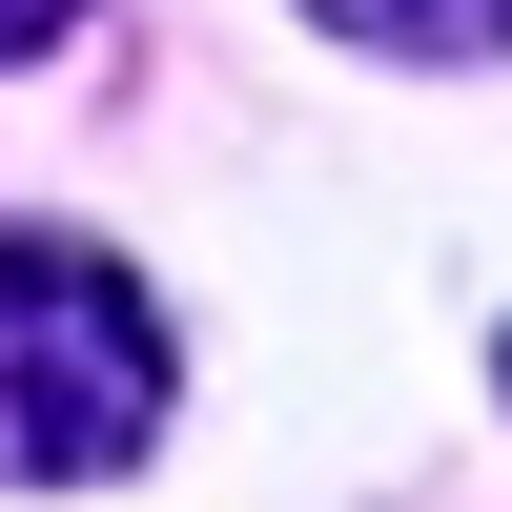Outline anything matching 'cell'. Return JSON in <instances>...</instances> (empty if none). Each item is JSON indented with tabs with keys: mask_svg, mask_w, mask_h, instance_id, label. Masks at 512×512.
Listing matches in <instances>:
<instances>
[{
	"mask_svg": "<svg viewBox=\"0 0 512 512\" xmlns=\"http://www.w3.org/2000/svg\"><path fill=\"white\" fill-rule=\"evenodd\" d=\"M164 431V308L144 267L62 226H0V492H82Z\"/></svg>",
	"mask_w": 512,
	"mask_h": 512,
	"instance_id": "obj_1",
	"label": "cell"
},
{
	"mask_svg": "<svg viewBox=\"0 0 512 512\" xmlns=\"http://www.w3.org/2000/svg\"><path fill=\"white\" fill-rule=\"evenodd\" d=\"M349 41H410V62H512V0H328Z\"/></svg>",
	"mask_w": 512,
	"mask_h": 512,
	"instance_id": "obj_2",
	"label": "cell"
},
{
	"mask_svg": "<svg viewBox=\"0 0 512 512\" xmlns=\"http://www.w3.org/2000/svg\"><path fill=\"white\" fill-rule=\"evenodd\" d=\"M82 21V0H0V62H41V41H62Z\"/></svg>",
	"mask_w": 512,
	"mask_h": 512,
	"instance_id": "obj_3",
	"label": "cell"
},
{
	"mask_svg": "<svg viewBox=\"0 0 512 512\" xmlns=\"http://www.w3.org/2000/svg\"><path fill=\"white\" fill-rule=\"evenodd\" d=\"M492 369H512V349H492Z\"/></svg>",
	"mask_w": 512,
	"mask_h": 512,
	"instance_id": "obj_4",
	"label": "cell"
}]
</instances>
